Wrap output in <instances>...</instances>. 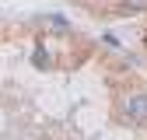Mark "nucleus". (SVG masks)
<instances>
[{"label":"nucleus","instance_id":"2","mask_svg":"<svg viewBox=\"0 0 147 140\" xmlns=\"http://www.w3.org/2000/svg\"><path fill=\"white\" fill-rule=\"evenodd\" d=\"M130 11H147V0H123Z\"/></svg>","mask_w":147,"mask_h":140},{"label":"nucleus","instance_id":"1","mask_svg":"<svg viewBox=\"0 0 147 140\" xmlns=\"http://www.w3.org/2000/svg\"><path fill=\"white\" fill-rule=\"evenodd\" d=\"M119 112L126 119H147V95H126L119 102Z\"/></svg>","mask_w":147,"mask_h":140}]
</instances>
